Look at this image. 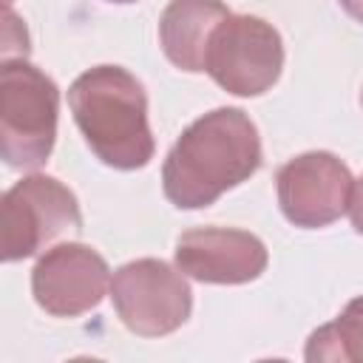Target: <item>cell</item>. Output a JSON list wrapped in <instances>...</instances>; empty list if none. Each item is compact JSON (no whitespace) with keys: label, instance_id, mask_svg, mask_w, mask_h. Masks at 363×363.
Returning <instances> with one entry per match:
<instances>
[{"label":"cell","instance_id":"6da1fadb","mask_svg":"<svg viewBox=\"0 0 363 363\" xmlns=\"http://www.w3.org/2000/svg\"><path fill=\"white\" fill-rule=\"evenodd\" d=\"M261 162L255 122L241 108H216L173 142L162 164V187L173 207L201 210L247 182Z\"/></svg>","mask_w":363,"mask_h":363},{"label":"cell","instance_id":"7a4b0ae2","mask_svg":"<svg viewBox=\"0 0 363 363\" xmlns=\"http://www.w3.org/2000/svg\"><path fill=\"white\" fill-rule=\"evenodd\" d=\"M68 108L91 153L113 170H139L153 159L147 94L122 65H96L68 88Z\"/></svg>","mask_w":363,"mask_h":363},{"label":"cell","instance_id":"3957f363","mask_svg":"<svg viewBox=\"0 0 363 363\" xmlns=\"http://www.w3.org/2000/svg\"><path fill=\"white\" fill-rule=\"evenodd\" d=\"M60 88L26 57L0 65V156L14 170H37L57 142Z\"/></svg>","mask_w":363,"mask_h":363},{"label":"cell","instance_id":"277c9868","mask_svg":"<svg viewBox=\"0 0 363 363\" xmlns=\"http://www.w3.org/2000/svg\"><path fill=\"white\" fill-rule=\"evenodd\" d=\"M284 68V40L278 28L255 14H230L210 37L204 71L235 96L267 94Z\"/></svg>","mask_w":363,"mask_h":363},{"label":"cell","instance_id":"5b68a950","mask_svg":"<svg viewBox=\"0 0 363 363\" xmlns=\"http://www.w3.org/2000/svg\"><path fill=\"white\" fill-rule=\"evenodd\" d=\"M111 301L119 320L139 337H162L187 323L193 292L187 275L159 258H139L111 278Z\"/></svg>","mask_w":363,"mask_h":363},{"label":"cell","instance_id":"8992f818","mask_svg":"<svg viewBox=\"0 0 363 363\" xmlns=\"http://www.w3.org/2000/svg\"><path fill=\"white\" fill-rule=\"evenodd\" d=\"M82 230L77 196L54 176L31 173L3 196V261L37 255L65 233Z\"/></svg>","mask_w":363,"mask_h":363},{"label":"cell","instance_id":"52a82bcc","mask_svg":"<svg viewBox=\"0 0 363 363\" xmlns=\"http://www.w3.org/2000/svg\"><path fill=\"white\" fill-rule=\"evenodd\" d=\"M354 179L349 167L329 150H309L289 159L278 176V204L289 224L318 230L337 221L349 210Z\"/></svg>","mask_w":363,"mask_h":363},{"label":"cell","instance_id":"ba28073f","mask_svg":"<svg viewBox=\"0 0 363 363\" xmlns=\"http://www.w3.org/2000/svg\"><path fill=\"white\" fill-rule=\"evenodd\" d=\"M108 289V261L79 241L45 250L31 269V295L54 318H77L96 309Z\"/></svg>","mask_w":363,"mask_h":363},{"label":"cell","instance_id":"9c48e42d","mask_svg":"<svg viewBox=\"0 0 363 363\" xmlns=\"http://www.w3.org/2000/svg\"><path fill=\"white\" fill-rule=\"evenodd\" d=\"M267 261L264 241L235 227H196L176 241V267L201 284H250Z\"/></svg>","mask_w":363,"mask_h":363},{"label":"cell","instance_id":"30bf717a","mask_svg":"<svg viewBox=\"0 0 363 363\" xmlns=\"http://www.w3.org/2000/svg\"><path fill=\"white\" fill-rule=\"evenodd\" d=\"M230 14L221 0H170L159 17L164 57L182 71H204L210 37Z\"/></svg>","mask_w":363,"mask_h":363},{"label":"cell","instance_id":"8fae6325","mask_svg":"<svg viewBox=\"0 0 363 363\" xmlns=\"http://www.w3.org/2000/svg\"><path fill=\"white\" fill-rule=\"evenodd\" d=\"M306 360H363V295L352 298L346 309L332 320L315 329L306 340Z\"/></svg>","mask_w":363,"mask_h":363},{"label":"cell","instance_id":"7c38bea8","mask_svg":"<svg viewBox=\"0 0 363 363\" xmlns=\"http://www.w3.org/2000/svg\"><path fill=\"white\" fill-rule=\"evenodd\" d=\"M349 218H352V227L363 235V176L354 182L352 187V199H349Z\"/></svg>","mask_w":363,"mask_h":363},{"label":"cell","instance_id":"4fadbf2b","mask_svg":"<svg viewBox=\"0 0 363 363\" xmlns=\"http://www.w3.org/2000/svg\"><path fill=\"white\" fill-rule=\"evenodd\" d=\"M337 3L343 6V11L349 17H354L357 23H363V0H337Z\"/></svg>","mask_w":363,"mask_h":363},{"label":"cell","instance_id":"5bb4252c","mask_svg":"<svg viewBox=\"0 0 363 363\" xmlns=\"http://www.w3.org/2000/svg\"><path fill=\"white\" fill-rule=\"evenodd\" d=\"M108 3H136V0H108Z\"/></svg>","mask_w":363,"mask_h":363},{"label":"cell","instance_id":"9a60e30c","mask_svg":"<svg viewBox=\"0 0 363 363\" xmlns=\"http://www.w3.org/2000/svg\"><path fill=\"white\" fill-rule=\"evenodd\" d=\"M360 105H363V91H360Z\"/></svg>","mask_w":363,"mask_h":363}]
</instances>
